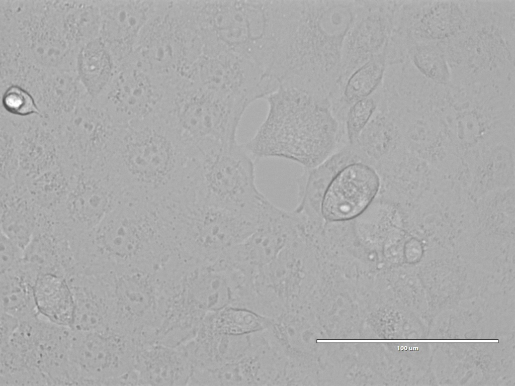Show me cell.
Masks as SVG:
<instances>
[{"mask_svg":"<svg viewBox=\"0 0 515 386\" xmlns=\"http://www.w3.org/2000/svg\"><path fill=\"white\" fill-rule=\"evenodd\" d=\"M265 99V119L243 144L254 160L281 158L312 168L344 146V128L327 99L285 84Z\"/></svg>","mask_w":515,"mask_h":386,"instance_id":"cell-1","label":"cell"},{"mask_svg":"<svg viewBox=\"0 0 515 386\" xmlns=\"http://www.w3.org/2000/svg\"><path fill=\"white\" fill-rule=\"evenodd\" d=\"M118 140L117 178L125 190L165 195L196 175L194 149L158 116L119 127Z\"/></svg>","mask_w":515,"mask_h":386,"instance_id":"cell-2","label":"cell"},{"mask_svg":"<svg viewBox=\"0 0 515 386\" xmlns=\"http://www.w3.org/2000/svg\"><path fill=\"white\" fill-rule=\"evenodd\" d=\"M360 12L358 1H302L283 81L326 92L336 88L344 41Z\"/></svg>","mask_w":515,"mask_h":386,"instance_id":"cell-3","label":"cell"},{"mask_svg":"<svg viewBox=\"0 0 515 386\" xmlns=\"http://www.w3.org/2000/svg\"><path fill=\"white\" fill-rule=\"evenodd\" d=\"M165 241L163 223L156 210L144 201L125 197L85 233L82 247L97 261L154 268L160 261Z\"/></svg>","mask_w":515,"mask_h":386,"instance_id":"cell-4","label":"cell"},{"mask_svg":"<svg viewBox=\"0 0 515 386\" xmlns=\"http://www.w3.org/2000/svg\"><path fill=\"white\" fill-rule=\"evenodd\" d=\"M203 45L188 1H157L129 59L169 85L186 79Z\"/></svg>","mask_w":515,"mask_h":386,"instance_id":"cell-5","label":"cell"},{"mask_svg":"<svg viewBox=\"0 0 515 386\" xmlns=\"http://www.w3.org/2000/svg\"><path fill=\"white\" fill-rule=\"evenodd\" d=\"M241 102L186 81L171 88L160 117L186 143L237 141L240 121L246 110Z\"/></svg>","mask_w":515,"mask_h":386,"instance_id":"cell-6","label":"cell"},{"mask_svg":"<svg viewBox=\"0 0 515 386\" xmlns=\"http://www.w3.org/2000/svg\"><path fill=\"white\" fill-rule=\"evenodd\" d=\"M296 17L292 1H239L229 28L232 49L268 74L288 45Z\"/></svg>","mask_w":515,"mask_h":386,"instance_id":"cell-7","label":"cell"},{"mask_svg":"<svg viewBox=\"0 0 515 386\" xmlns=\"http://www.w3.org/2000/svg\"><path fill=\"white\" fill-rule=\"evenodd\" d=\"M206 204L255 214L268 199L255 183L254 160L243 144H218L201 153Z\"/></svg>","mask_w":515,"mask_h":386,"instance_id":"cell-8","label":"cell"},{"mask_svg":"<svg viewBox=\"0 0 515 386\" xmlns=\"http://www.w3.org/2000/svg\"><path fill=\"white\" fill-rule=\"evenodd\" d=\"M137 348L131 337L113 329L72 330L69 358L73 385H113L134 368Z\"/></svg>","mask_w":515,"mask_h":386,"instance_id":"cell-9","label":"cell"},{"mask_svg":"<svg viewBox=\"0 0 515 386\" xmlns=\"http://www.w3.org/2000/svg\"><path fill=\"white\" fill-rule=\"evenodd\" d=\"M258 222L252 214L210 205L199 206L191 213L185 225V249L197 263H213L248 237Z\"/></svg>","mask_w":515,"mask_h":386,"instance_id":"cell-10","label":"cell"},{"mask_svg":"<svg viewBox=\"0 0 515 386\" xmlns=\"http://www.w3.org/2000/svg\"><path fill=\"white\" fill-rule=\"evenodd\" d=\"M190 80L201 88L249 106L265 99L276 88L273 80L258 67L226 47L202 54L193 66Z\"/></svg>","mask_w":515,"mask_h":386,"instance_id":"cell-11","label":"cell"},{"mask_svg":"<svg viewBox=\"0 0 515 386\" xmlns=\"http://www.w3.org/2000/svg\"><path fill=\"white\" fill-rule=\"evenodd\" d=\"M330 181L322 205L324 216L329 220L350 219L362 212L376 196L380 183L376 169L370 164L342 155L324 163Z\"/></svg>","mask_w":515,"mask_h":386,"instance_id":"cell-12","label":"cell"},{"mask_svg":"<svg viewBox=\"0 0 515 386\" xmlns=\"http://www.w3.org/2000/svg\"><path fill=\"white\" fill-rule=\"evenodd\" d=\"M72 329L54 324L38 314L21 327V355L40 371L48 385H73L69 353Z\"/></svg>","mask_w":515,"mask_h":386,"instance_id":"cell-13","label":"cell"},{"mask_svg":"<svg viewBox=\"0 0 515 386\" xmlns=\"http://www.w3.org/2000/svg\"><path fill=\"white\" fill-rule=\"evenodd\" d=\"M299 224L294 211L272 203L261 215L254 232L228 250L227 259L244 270L255 272L272 261L297 235Z\"/></svg>","mask_w":515,"mask_h":386,"instance_id":"cell-14","label":"cell"},{"mask_svg":"<svg viewBox=\"0 0 515 386\" xmlns=\"http://www.w3.org/2000/svg\"><path fill=\"white\" fill-rule=\"evenodd\" d=\"M397 1H368L344 41L339 83L387 49L393 29Z\"/></svg>","mask_w":515,"mask_h":386,"instance_id":"cell-15","label":"cell"},{"mask_svg":"<svg viewBox=\"0 0 515 386\" xmlns=\"http://www.w3.org/2000/svg\"><path fill=\"white\" fill-rule=\"evenodd\" d=\"M115 92L119 126L157 115L170 87L127 59L120 63Z\"/></svg>","mask_w":515,"mask_h":386,"instance_id":"cell-16","label":"cell"},{"mask_svg":"<svg viewBox=\"0 0 515 386\" xmlns=\"http://www.w3.org/2000/svg\"><path fill=\"white\" fill-rule=\"evenodd\" d=\"M66 277L74 303L71 328L84 332L109 329L113 304L101 275L92 270H79L69 273Z\"/></svg>","mask_w":515,"mask_h":386,"instance_id":"cell-17","label":"cell"},{"mask_svg":"<svg viewBox=\"0 0 515 386\" xmlns=\"http://www.w3.org/2000/svg\"><path fill=\"white\" fill-rule=\"evenodd\" d=\"M134 368L143 385H188L192 371L181 347L158 342L138 346Z\"/></svg>","mask_w":515,"mask_h":386,"instance_id":"cell-18","label":"cell"},{"mask_svg":"<svg viewBox=\"0 0 515 386\" xmlns=\"http://www.w3.org/2000/svg\"><path fill=\"white\" fill-rule=\"evenodd\" d=\"M514 140V130H506L493 134L479 145L472 153L473 181L483 187L502 188L513 184Z\"/></svg>","mask_w":515,"mask_h":386,"instance_id":"cell-19","label":"cell"},{"mask_svg":"<svg viewBox=\"0 0 515 386\" xmlns=\"http://www.w3.org/2000/svg\"><path fill=\"white\" fill-rule=\"evenodd\" d=\"M34 296L39 314L54 324L71 327L74 303L65 275L39 273L34 286Z\"/></svg>","mask_w":515,"mask_h":386,"instance_id":"cell-20","label":"cell"},{"mask_svg":"<svg viewBox=\"0 0 515 386\" xmlns=\"http://www.w3.org/2000/svg\"><path fill=\"white\" fill-rule=\"evenodd\" d=\"M156 1H122L114 7V38L120 63L132 54Z\"/></svg>","mask_w":515,"mask_h":386,"instance_id":"cell-21","label":"cell"},{"mask_svg":"<svg viewBox=\"0 0 515 386\" xmlns=\"http://www.w3.org/2000/svg\"><path fill=\"white\" fill-rule=\"evenodd\" d=\"M37 275L21 265L18 269L1 273V312L19 320L38 313L34 286Z\"/></svg>","mask_w":515,"mask_h":386,"instance_id":"cell-22","label":"cell"},{"mask_svg":"<svg viewBox=\"0 0 515 386\" xmlns=\"http://www.w3.org/2000/svg\"><path fill=\"white\" fill-rule=\"evenodd\" d=\"M407 55L423 76L438 84L446 85L452 80L447 54V41L404 39Z\"/></svg>","mask_w":515,"mask_h":386,"instance_id":"cell-23","label":"cell"},{"mask_svg":"<svg viewBox=\"0 0 515 386\" xmlns=\"http://www.w3.org/2000/svg\"><path fill=\"white\" fill-rule=\"evenodd\" d=\"M387 66L386 50L355 70L348 78L335 109L346 116L355 102L372 94L381 83Z\"/></svg>","mask_w":515,"mask_h":386,"instance_id":"cell-24","label":"cell"},{"mask_svg":"<svg viewBox=\"0 0 515 386\" xmlns=\"http://www.w3.org/2000/svg\"><path fill=\"white\" fill-rule=\"evenodd\" d=\"M81 72L87 84L101 87L111 77L113 63L108 52L101 45L87 47L81 58Z\"/></svg>","mask_w":515,"mask_h":386,"instance_id":"cell-25","label":"cell"},{"mask_svg":"<svg viewBox=\"0 0 515 386\" xmlns=\"http://www.w3.org/2000/svg\"><path fill=\"white\" fill-rule=\"evenodd\" d=\"M377 103V96L374 92L350 107L345 123L348 144H352L356 139L373 115Z\"/></svg>","mask_w":515,"mask_h":386,"instance_id":"cell-26","label":"cell"},{"mask_svg":"<svg viewBox=\"0 0 515 386\" xmlns=\"http://www.w3.org/2000/svg\"><path fill=\"white\" fill-rule=\"evenodd\" d=\"M2 103L5 109L13 114L21 116L41 115L32 96L18 85H13L7 89L3 95Z\"/></svg>","mask_w":515,"mask_h":386,"instance_id":"cell-27","label":"cell"},{"mask_svg":"<svg viewBox=\"0 0 515 386\" xmlns=\"http://www.w3.org/2000/svg\"><path fill=\"white\" fill-rule=\"evenodd\" d=\"M1 273L18 268L22 264L24 250L1 233Z\"/></svg>","mask_w":515,"mask_h":386,"instance_id":"cell-28","label":"cell"},{"mask_svg":"<svg viewBox=\"0 0 515 386\" xmlns=\"http://www.w3.org/2000/svg\"><path fill=\"white\" fill-rule=\"evenodd\" d=\"M19 323V320L1 312V345L7 343Z\"/></svg>","mask_w":515,"mask_h":386,"instance_id":"cell-29","label":"cell"},{"mask_svg":"<svg viewBox=\"0 0 515 386\" xmlns=\"http://www.w3.org/2000/svg\"><path fill=\"white\" fill-rule=\"evenodd\" d=\"M406 257L410 261L417 260L421 256L422 247L419 242L412 240L408 243L405 249Z\"/></svg>","mask_w":515,"mask_h":386,"instance_id":"cell-30","label":"cell"}]
</instances>
